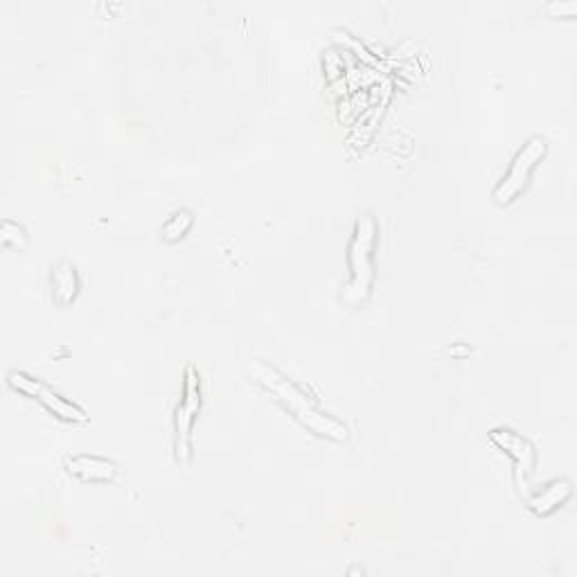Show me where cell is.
<instances>
[{"label": "cell", "instance_id": "6da1fadb", "mask_svg": "<svg viewBox=\"0 0 577 577\" xmlns=\"http://www.w3.org/2000/svg\"><path fill=\"white\" fill-rule=\"evenodd\" d=\"M246 370L248 377H251L257 386H262L275 402L287 408L305 429L332 442H345L350 438L348 426L341 420H336L330 413H325L303 388L296 386L289 377H284L278 368H273L260 359H253L248 361Z\"/></svg>", "mask_w": 577, "mask_h": 577}, {"label": "cell", "instance_id": "7a4b0ae2", "mask_svg": "<svg viewBox=\"0 0 577 577\" xmlns=\"http://www.w3.org/2000/svg\"><path fill=\"white\" fill-rule=\"evenodd\" d=\"M377 221L372 215H363L354 224V233L348 248L350 282L341 294L343 303L352 307L363 305L370 296L372 278H375V246H377Z\"/></svg>", "mask_w": 577, "mask_h": 577}, {"label": "cell", "instance_id": "3957f363", "mask_svg": "<svg viewBox=\"0 0 577 577\" xmlns=\"http://www.w3.org/2000/svg\"><path fill=\"white\" fill-rule=\"evenodd\" d=\"M546 140L541 136H532L526 145H523L517 156L512 158L508 172L503 174V179L496 185L492 192V199L501 206H508L519 194L528 188L530 176L535 172V167L541 163V158L546 156Z\"/></svg>", "mask_w": 577, "mask_h": 577}, {"label": "cell", "instance_id": "277c9868", "mask_svg": "<svg viewBox=\"0 0 577 577\" xmlns=\"http://www.w3.org/2000/svg\"><path fill=\"white\" fill-rule=\"evenodd\" d=\"M7 384H10V388L16 390V393H21L25 397L34 399V402H39L43 408H46V411L59 417V420L75 422V424L88 422V415L82 406L70 402V399H66L64 395H59L55 388H50L46 381L32 377V375H28V372L12 370L10 375H7Z\"/></svg>", "mask_w": 577, "mask_h": 577}, {"label": "cell", "instance_id": "5b68a950", "mask_svg": "<svg viewBox=\"0 0 577 577\" xmlns=\"http://www.w3.org/2000/svg\"><path fill=\"white\" fill-rule=\"evenodd\" d=\"M201 411V377L199 370L188 366L185 370L181 402L174 413V451L181 463H190L192 458V429Z\"/></svg>", "mask_w": 577, "mask_h": 577}, {"label": "cell", "instance_id": "8992f818", "mask_svg": "<svg viewBox=\"0 0 577 577\" xmlns=\"http://www.w3.org/2000/svg\"><path fill=\"white\" fill-rule=\"evenodd\" d=\"M490 440L499 447L503 454H508L514 465H517V474L530 476L537 467V451L532 447L528 438H523L521 433L512 429H494L490 431Z\"/></svg>", "mask_w": 577, "mask_h": 577}, {"label": "cell", "instance_id": "52a82bcc", "mask_svg": "<svg viewBox=\"0 0 577 577\" xmlns=\"http://www.w3.org/2000/svg\"><path fill=\"white\" fill-rule=\"evenodd\" d=\"M66 469L84 483H111L120 476V467L109 458L77 454L66 460Z\"/></svg>", "mask_w": 577, "mask_h": 577}, {"label": "cell", "instance_id": "ba28073f", "mask_svg": "<svg viewBox=\"0 0 577 577\" xmlns=\"http://www.w3.org/2000/svg\"><path fill=\"white\" fill-rule=\"evenodd\" d=\"M573 496V485L564 481V478H555L548 485L541 487L535 494L528 496V508L537 514V517H548L555 510Z\"/></svg>", "mask_w": 577, "mask_h": 577}, {"label": "cell", "instance_id": "9c48e42d", "mask_svg": "<svg viewBox=\"0 0 577 577\" xmlns=\"http://www.w3.org/2000/svg\"><path fill=\"white\" fill-rule=\"evenodd\" d=\"M79 294V273L70 262H61L59 269L52 275V296L61 307L73 303Z\"/></svg>", "mask_w": 577, "mask_h": 577}, {"label": "cell", "instance_id": "30bf717a", "mask_svg": "<svg viewBox=\"0 0 577 577\" xmlns=\"http://www.w3.org/2000/svg\"><path fill=\"white\" fill-rule=\"evenodd\" d=\"M194 226V215L190 210H176L174 215L163 224V239L165 242H179L190 233Z\"/></svg>", "mask_w": 577, "mask_h": 577}, {"label": "cell", "instance_id": "8fae6325", "mask_svg": "<svg viewBox=\"0 0 577 577\" xmlns=\"http://www.w3.org/2000/svg\"><path fill=\"white\" fill-rule=\"evenodd\" d=\"M0 239H3L5 246L21 251V248H25V244H28V233H25V228L21 224L5 219L3 226H0Z\"/></svg>", "mask_w": 577, "mask_h": 577}, {"label": "cell", "instance_id": "7c38bea8", "mask_svg": "<svg viewBox=\"0 0 577 577\" xmlns=\"http://www.w3.org/2000/svg\"><path fill=\"white\" fill-rule=\"evenodd\" d=\"M469 352H472V350L465 348L463 343H458L456 348H449V354H454V357H465V354H469Z\"/></svg>", "mask_w": 577, "mask_h": 577}]
</instances>
